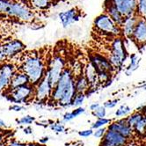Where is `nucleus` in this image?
<instances>
[{
	"mask_svg": "<svg viewBox=\"0 0 146 146\" xmlns=\"http://www.w3.org/2000/svg\"><path fill=\"white\" fill-rule=\"evenodd\" d=\"M20 62L18 68L27 75L31 85L35 86L46 76L47 61L39 52H28L20 57Z\"/></svg>",
	"mask_w": 146,
	"mask_h": 146,
	"instance_id": "nucleus-1",
	"label": "nucleus"
},
{
	"mask_svg": "<svg viewBox=\"0 0 146 146\" xmlns=\"http://www.w3.org/2000/svg\"><path fill=\"white\" fill-rule=\"evenodd\" d=\"M128 56L129 53L125 46V39L122 36L113 38L110 42L109 55L108 56V58L115 70L123 67Z\"/></svg>",
	"mask_w": 146,
	"mask_h": 146,
	"instance_id": "nucleus-2",
	"label": "nucleus"
},
{
	"mask_svg": "<svg viewBox=\"0 0 146 146\" xmlns=\"http://www.w3.org/2000/svg\"><path fill=\"white\" fill-rule=\"evenodd\" d=\"M93 28L98 34L111 37L112 39L114 37L122 36L121 27L114 22L105 12L95 18L93 21Z\"/></svg>",
	"mask_w": 146,
	"mask_h": 146,
	"instance_id": "nucleus-3",
	"label": "nucleus"
},
{
	"mask_svg": "<svg viewBox=\"0 0 146 146\" xmlns=\"http://www.w3.org/2000/svg\"><path fill=\"white\" fill-rule=\"evenodd\" d=\"M75 75L73 73L70 67H66L64 72L62 73V75L57 82V84L53 88L51 93V97L49 100V102L57 104V102L61 100L62 95L64 94V92L72 86L75 85Z\"/></svg>",
	"mask_w": 146,
	"mask_h": 146,
	"instance_id": "nucleus-4",
	"label": "nucleus"
},
{
	"mask_svg": "<svg viewBox=\"0 0 146 146\" xmlns=\"http://www.w3.org/2000/svg\"><path fill=\"white\" fill-rule=\"evenodd\" d=\"M66 67V60L61 54H55L48 59L46 76L53 88L57 84L62 73Z\"/></svg>",
	"mask_w": 146,
	"mask_h": 146,
	"instance_id": "nucleus-5",
	"label": "nucleus"
},
{
	"mask_svg": "<svg viewBox=\"0 0 146 146\" xmlns=\"http://www.w3.org/2000/svg\"><path fill=\"white\" fill-rule=\"evenodd\" d=\"M6 14L10 17L21 20L24 22H33L35 19L33 10L28 5L19 2L13 1Z\"/></svg>",
	"mask_w": 146,
	"mask_h": 146,
	"instance_id": "nucleus-6",
	"label": "nucleus"
},
{
	"mask_svg": "<svg viewBox=\"0 0 146 146\" xmlns=\"http://www.w3.org/2000/svg\"><path fill=\"white\" fill-rule=\"evenodd\" d=\"M35 86L28 84L6 93L9 99L14 103H30L35 101Z\"/></svg>",
	"mask_w": 146,
	"mask_h": 146,
	"instance_id": "nucleus-7",
	"label": "nucleus"
},
{
	"mask_svg": "<svg viewBox=\"0 0 146 146\" xmlns=\"http://www.w3.org/2000/svg\"><path fill=\"white\" fill-rule=\"evenodd\" d=\"M19 68L10 62H3L0 64V92H6L12 78Z\"/></svg>",
	"mask_w": 146,
	"mask_h": 146,
	"instance_id": "nucleus-8",
	"label": "nucleus"
},
{
	"mask_svg": "<svg viewBox=\"0 0 146 146\" xmlns=\"http://www.w3.org/2000/svg\"><path fill=\"white\" fill-rule=\"evenodd\" d=\"M52 91H53V87H52L48 77L45 76L44 78L35 86V102L45 103L49 101Z\"/></svg>",
	"mask_w": 146,
	"mask_h": 146,
	"instance_id": "nucleus-9",
	"label": "nucleus"
},
{
	"mask_svg": "<svg viewBox=\"0 0 146 146\" xmlns=\"http://www.w3.org/2000/svg\"><path fill=\"white\" fill-rule=\"evenodd\" d=\"M108 129L113 130L119 133L129 141L133 140V138L135 137L133 129L128 124L126 118H121L112 121L108 126Z\"/></svg>",
	"mask_w": 146,
	"mask_h": 146,
	"instance_id": "nucleus-10",
	"label": "nucleus"
},
{
	"mask_svg": "<svg viewBox=\"0 0 146 146\" xmlns=\"http://www.w3.org/2000/svg\"><path fill=\"white\" fill-rule=\"evenodd\" d=\"M124 18L137 14L138 0H111Z\"/></svg>",
	"mask_w": 146,
	"mask_h": 146,
	"instance_id": "nucleus-11",
	"label": "nucleus"
},
{
	"mask_svg": "<svg viewBox=\"0 0 146 146\" xmlns=\"http://www.w3.org/2000/svg\"><path fill=\"white\" fill-rule=\"evenodd\" d=\"M129 140L122 137L119 133L107 129V132L101 139L99 146H126Z\"/></svg>",
	"mask_w": 146,
	"mask_h": 146,
	"instance_id": "nucleus-12",
	"label": "nucleus"
},
{
	"mask_svg": "<svg viewBox=\"0 0 146 146\" xmlns=\"http://www.w3.org/2000/svg\"><path fill=\"white\" fill-rule=\"evenodd\" d=\"M89 62L95 67L97 71L105 70V71H109L111 73H113L114 71H116L115 69L112 66L108 56H104V55H101L99 53L91 54L89 56Z\"/></svg>",
	"mask_w": 146,
	"mask_h": 146,
	"instance_id": "nucleus-13",
	"label": "nucleus"
},
{
	"mask_svg": "<svg viewBox=\"0 0 146 146\" xmlns=\"http://www.w3.org/2000/svg\"><path fill=\"white\" fill-rule=\"evenodd\" d=\"M4 54L6 58H13L25 50L26 46L21 40L13 39L2 44Z\"/></svg>",
	"mask_w": 146,
	"mask_h": 146,
	"instance_id": "nucleus-14",
	"label": "nucleus"
},
{
	"mask_svg": "<svg viewBox=\"0 0 146 146\" xmlns=\"http://www.w3.org/2000/svg\"><path fill=\"white\" fill-rule=\"evenodd\" d=\"M80 18H81V12L77 7L68 9L66 11L61 12L58 13V19L62 26L64 28H67L70 27L72 24H74L75 22H78L80 19Z\"/></svg>",
	"mask_w": 146,
	"mask_h": 146,
	"instance_id": "nucleus-15",
	"label": "nucleus"
},
{
	"mask_svg": "<svg viewBox=\"0 0 146 146\" xmlns=\"http://www.w3.org/2000/svg\"><path fill=\"white\" fill-rule=\"evenodd\" d=\"M132 40L138 48L146 47V19L139 17Z\"/></svg>",
	"mask_w": 146,
	"mask_h": 146,
	"instance_id": "nucleus-16",
	"label": "nucleus"
},
{
	"mask_svg": "<svg viewBox=\"0 0 146 146\" xmlns=\"http://www.w3.org/2000/svg\"><path fill=\"white\" fill-rule=\"evenodd\" d=\"M139 19V16L137 14L124 18V21L122 25L121 26V32H122V37L127 40H132L133 35L135 32V28L137 26V20Z\"/></svg>",
	"mask_w": 146,
	"mask_h": 146,
	"instance_id": "nucleus-17",
	"label": "nucleus"
},
{
	"mask_svg": "<svg viewBox=\"0 0 146 146\" xmlns=\"http://www.w3.org/2000/svg\"><path fill=\"white\" fill-rule=\"evenodd\" d=\"M83 73H84L85 77L89 82L90 88L98 90L100 86V83L98 79V71L90 62H88L84 66V71H83Z\"/></svg>",
	"mask_w": 146,
	"mask_h": 146,
	"instance_id": "nucleus-18",
	"label": "nucleus"
},
{
	"mask_svg": "<svg viewBox=\"0 0 146 146\" xmlns=\"http://www.w3.org/2000/svg\"><path fill=\"white\" fill-rule=\"evenodd\" d=\"M104 9L105 13L115 22L118 26H121L124 21V17L121 15V13L118 11V9L113 5L111 0H106L104 4Z\"/></svg>",
	"mask_w": 146,
	"mask_h": 146,
	"instance_id": "nucleus-19",
	"label": "nucleus"
},
{
	"mask_svg": "<svg viewBox=\"0 0 146 146\" xmlns=\"http://www.w3.org/2000/svg\"><path fill=\"white\" fill-rule=\"evenodd\" d=\"M28 84H30V81H29L27 75L26 74V73H24L22 70L18 69L17 71L15 72V74L13 75V78H12L11 84H10L9 89L7 90L6 92H10V91H13L18 87L28 85Z\"/></svg>",
	"mask_w": 146,
	"mask_h": 146,
	"instance_id": "nucleus-20",
	"label": "nucleus"
},
{
	"mask_svg": "<svg viewBox=\"0 0 146 146\" xmlns=\"http://www.w3.org/2000/svg\"><path fill=\"white\" fill-rule=\"evenodd\" d=\"M75 88L77 93H84V94H86L90 89L89 82L85 77L84 73L75 77Z\"/></svg>",
	"mask_w": 146,
	"mask_h": 146,
	"instance_id": "nucleus-21",
	"label": "nucleus"
},
{
	"mask_svg": "<svg viewBox=\"0 0 146 146\" xmlns=\"http://www.w3.org/2000/svg\"><path fill=\"white\" fill-rule=\"evenodd\" d=\"M129 65L127 66L126 69H125V74H126L127 76L131 75L134 71H135L139 68V66H140V61H141L140 56L137 53L130 54L129 56Z\"/></svg>",
	"mask_w": 146,
	"mask_h": 146,
	"instance_id": "nucleus-22",
	"label": "nucleus"
},
{
	"mask_svg": "<svg viewBox=\"0 0 146 146\" xmlns=\"http://www.w3.org/2000/svg\"><path fill=\"white\" fill-rule=\"evenodd\" d=\"M29 3L34 9L39 11H46L52 5V0H29Z\"/></svg>",
	"mask_w": 146,
	"mask_h": 146,
	"instance_id": "nucleus-23",
	"label": "nucleus"
},
{
	"mask_svg": "<svg viewBox=\"0 0 146 146\" xmlns=\"http://www.w3.org/2000/svg\"><path fill=\"white\" fill-rule=\"evenodd\" d=\"M112 78H113V73L109 71H105V70L98 71V79H99L100 86H108L113 82Z\"/></svg>",
	"mask_w": 146,
	"mask_h": 146,
	"instance_id": "nucleus-24",
	"label": "nucleus"
},
{
	"mask_svg": "<svg viewBox=\"0 0 146 146\" xmlns=\"http://www.w3.org/2000/svg\"><path fill=\"white\" fill-rule=\"evenodd\" d=\"M144 115L143 113L140 111H135L132 113H130L128 117H126L127 122L129 126L133 129L135 125H137L138 122H140L143 119Z\"/></svg>",
	"mask_w": 146,
	"mask_h": 146,
	"instance_id": "nucleus-25",
	"label": "nucleus"
},
{
	"mask_svg": "<svg viewBox=\"0 0 146 146\" xmlns=\"http://www.w3.org/2000/svg\"><path fill=\"white\" fill-rule=\"evenodd\" d=\"M131 111H132V108L129 106L126 105V104H124V105H121L115 110V112H114V115H115V117H117L118 119L126 118L131 113Z\"/></svg>",
	"mask_w": 146,
	"mask_h": 146,
	"instance_id": "nucleus-26",
	"label": "nucleus"
},
{
	"mask_svg": "<svg viewBox=\"0 0 146 146\" xmlns=\"http://www.w3.org/2000/svg\"><path fill=\"white\" fill-rule=\"evenodd\" d=\"M112 122V120L109 118H100V119H96V121L92 123L91 129H92L93 130L100 129V128H106V126H108V125Z\"/></svg>",
	"mask_w": 146,
	"mask_h": 146,
	"instance_id": "nucleus-27",
	"label": "nucleus"
},
{
	"mask_svg": "<svg viewBox=\"0 0 146 146\" xmlns=\"http://www.w3.org/2000/svg\"><path fill=\"white\" fill-rule=\"evenodd\" d=\"M135 135L137 137H145L146 135V123L143 119L133 128Z\"/></svg>",
	"mask_w": 146,
	"mask_h": 146,
	"instance_id": "nucleus-28",
	"label": "nucleus"
},
{
	"mask_svg": "<svg viewBox=\"0 0 146 146\" xmlns=\"http://www.w3.org/2000/svg\"><path fill=\"white\" fill-rule=\"evenodd\" d=\"M49 128L53 130L56 134H62L64 133L66 131V128L64 123H62V121H54L51 122L49 125Z\"/></svg>",
	"mask_w": 146,
	"mask_h": 146,
	"instance_id": "nucleus-29",
	"label": "nucleus"
},
{
	"mask_svg": "<svg viewBox=\"0 0 146 146\" xmlns=\"http://www.w3.org/2000/svg\"><path fill=\"white\" fill-rule=\"evenodd\" d=\"M86 98H87L86 95L84 94V93H77L74 97V99H73L72 107L75 108L82 107Z\"/></svg>",
	"mask_w": 146,
	"mask_h": 146,
	"instance_id": "nucleus-30",
	"label": "nucleus"
},
{
	"mask_svg": "<svg viewBox=\"0 0 146 146\" xmlns=\"http://www.w3.org/2000/svg\"><path fill=\"white\" fill-rule=\"evenodd\" d=\"M137 15L140 18L146 19V0H138Z\"/></svg>",
	"mask_w": 146,
	"mask_h": 146,
	"instance_id": "nucleus-31",
	"label": "nucleus"
},
{
	"mask_svg": "<svg viewBox=\"0 0 146 146\" xmlns=\"http://www.w3.org/2000/svg\"><path fill=\"white\" fill-rule=\"evenodd\" d=\"M92 114L93 115V117H95L96 119L105 118L107 117V108L104 106H100L95 111L92 112Z\"/></svg>",
	"mask_w": 146,
	"mask_h": 146,
	"instance_id": "nucleus-32",
	"label": "nucleus"
},
{
	"mask_svg": "<svg viewBox=\"0 0 146 146\" xmlns=\"http://www.w3.org/2000/svg\"><path fill=\"white\" fill-rule=\"evenodd\" d=\"M120 102V99L119 98H116V99H113V100H108L107 101L104 102L103 106L105 107L107 109H112V108H115Z\"/></svg>",
	"mask_w": 146,
	"mask_h": 146,
	"instance_id": "nucleus-33",
	"label": "nucleus"
},
{
	"mask_svg": "<svg viewBox=\"0 0 146 146\" xmlns=\"http://www.w3.org/2000/svg\"><path fill=\"white\" fill-rule=\"evenodd\" d=\"M12 2L11 0H0V13L6 14Z\"/></svg>",
	"mask_w": 146,
	"mask_h": 146,
	"instance_id": "nucleus-34",
	"label": "nucleus"
},
{
	"mask_svg": "<svg viewBox=\"0 0 146 146\" xmlns=\"http://www.w3.org/2000/svg\"><path fill=\"white\" fill-rule=\"evenodd\" d=\"M34 121H35V118L31 115H26V116L22 117L21 119L17 120V122L20 125H30Z\"/></svg>",
	"mask_w": 146,
	"mask_h": 146,
	"instance_id": "nucleus-35",
	"label": "nucleus"
},
{
	"mask_svg": "<svg viewBox=\"0 0 146 146\" xmlns=\"http://www.w3.org/2000/svg\"><path fill=\"white\" fill-rule=\"evenodd\" d=\"M107 129H108V128H100V129H94L93 130V137L95 138L102 139L107 132Z\"/></svg>",
	"mask_w": 146,
	"mask_h": 146,
	"instance_id": "nucleus-36",
	"label": "nucleus"
},
{
	"mask_svg": "<svg viewBox=\"0 0 146 146\" xmlns=\"http://www.w3.org/2000/svg\"><path fill=\"white\" fill-rule=\"evenodd\" d=\"M74 119H75L74 114L72 113V111H70V112H66V113H64L61 121L62 123H68V122L71 121L72 120H74Z\"/></svg>",
	"mask_w": 146,
	"mask_h": 146,
	"instance_id": "nucleus-37",
	"label": "nucleus"
},
{
	"mask_svg": "<svg viewBox=\"0 0 146 146\" xmlns=\"http://www.w3.org/2000/svg\"><path fill=\"white\" fill-rule=\"evenodd\" d=\"M78 135L82 138H87L90 137L91 135H93V129H86L78 131Z\"/></svg>",
	"mask_w": 146,
	"mask_h": 146,
	"instance_id": "nucleus-38",
	"label": "nucleus"
},
{
	"mask_svg": "<svg viewBox=\"0 0 146 146\" xmlns=\"http://www.w3.org/2000/svg\"><path fill=\"white\" fill-rule=\"evenodd\" d=\"M86 110L85 108H83V107H80V108H74V110H72V113L74 114V116L75 118L82 115V114H84L86 113Z\"/></svg>",
	"mask_w": 146,
	"mask_h": 146,
	"instance_id": "nucleus-39",
	"label": "nucleus"
},
{
	"mask_svg": "<svg viewBox=\"0 0 146 146\" xmlns=\"http://www.w3.org/2000/svg\"><path fill=\"white\" fill-rule=\"evenodd\" d=\"M11 110H13V111H16V112H19V111H22L25 109V107L21 106V105H18V104H15V105L12 106L10 108Z\"/></svg>",
	"mask_w": 146,
	"mask_h": 146,
	"instance_id": "nucleus-40",
	"label": "nucleus"
},
{
	"mask_svg": "<svg viewBox=\"0 0 146 146\" xmlns=\"http://www.w3.org/2000/svg\"><path fill=\"white\" fill-rule=\"evenodd\" d=\"M101 105L99 103V102H92L91 105L89 106V109L91 110V112H93V111H95L98 108H100Z\"/></svg>",
	"mask_w": 146,
	"mask_h": 146,
	"instance_id": "nucleus-41",
	"label": "nucleus"
},
{
	"mask_svg": "<svg viewBox=\"0 0 146 146\" xmlns=\"http://www.w3.org/2000/svg\"><path fill=\"white\" fill-rule=\"evenodd\" d=\"M65 146H84V143L82 141H74L66 143Z\"/></svg>",
	"mask_w": 146,
	"mask_h": 146,
	"instance_id": "nucleus-42",
	"label": "nucleus"
},
{
	"mask_svg": "<svg viewBox=\"0 0 146 146\" xmlns=\"http://www.w3.org/2000/svg\"><path fill=\"white\" fill-rule=\"evenodd\" d=\"M6 59L5 54H4V51H3V48H2V44L0 43V62H5V60Z\"/></svg>",
	"mask_w": 146,
	"mask_h": 146,
	"instance_id": "nucleus-43",
	"label": "nucleus"
},
{
	"mask_svg": "<svg viewBox=\"0 0 146 146\" xmlns=\"http://www.w3.org/2000/svg\"><path fill=\"white\" fill-rule=\"evenodd\" d=\"M137 111H140L143 113V115H146V104L144 105H142L140 107L137 108Z\"/></svg>",
	"mask_w": 146,
	"mask_h": 146,
	"instance_id": "nucleus-44",
	"label": "nucleus"
},
{
	"mask_svg": "<svg viewBox=\"0 0 146 146\" xmlns=\"http://www.w3.org/2000/svg\"><path fill=\"white\" fill-rule=\"evenodd\" d=\"M7 146H27V144L25 143H19V142H12L11 143H9Z\"/></svg>",
	"mask_w": 146,
	"mask_h": 146,
	"instance_id": "nucleus-45",
	"label": "nucleus"
},
{
	"mask_svg": "<svg viewBox=\"0 0 146 146\" xmlns=\"http://www.w3.org/2000/svg\"><path fill=\"white\" fill-rule=\"evenodd\" d=\"M50 123L48 121H39V122H37V125H39V126H43V127L46 128V127L49 126Z\"/></svg>",
	"mask_w": 146,
	"mask_h": 146,
	"instance_id": "nucleus-46",
	"label": "nucleus"
},
{
	"mask_svg": "<svg viewBox=\"0 0 146 146\" xmlns=\"http://www.w3.org/2000/svg\"><path fill=\"white\" fill-rule=\"evenodd\" d=\"M24 133L25 134H27V135H30V134H32L33 133V129H32V128L31 127H29V126H27V127H26V128H24Z\"/></svg>",
	"mask_w": 146,
	"mask_h": 146,
	"instance_id": "nucleus-47",
	"label": "nucleus"
},
{
	"mask_svg": "<svg viewBox=\"0 0 146 146\" xmlns=\"http://www.w3.org/2000/svg\"><path fill=\"white\" fill-rule=\"evenodd\" d=\"M48 140H49V137H43L40 139V143L45 144V143H47V142H48Z\"/></svg>",
	"mask_w": 146,
	"mask_h": 146,
	"instance_id": "nucleus-48",
	"label": "nucleus"
},
{
	"mask_svg": "<svg viewBox=\"0 0 146 146\" xmlns=\"http://www.w3.org/2000/svg\"><path fill=\"white\" fill-rule=\"evenodd\" d=\"M126 146H139V145H138L137 143H135L134 140H131V141L129 142V143H128Z\"/></svg>",
	"mask_w": 146,
	"mask_h": 146,
	"instance_id": "nucleus-49",
	"label": "nucleus"
},
{
	"mask_svg": "<svg viewBox=\"0 0 146 146\" xmlns=\"http://www.w3.org/2000/svg\"><path fill=\"white\" fill-rule=\"evenodd\" d=\"M27 146H45L44 144L41 143H27Z\"/></svg>",
	"mask_w": 146,
	"mask_h": 146,
	"instance_id": "nucleus-50",
	"label": "nucleus"
},
{
	"mask_svg": "<svg viewBox=\"0 0 146 146\" xmlns=\"http://www.w3.org/2000/svg\"><path fill=\"white\" fill-rule=\"evenodd\" d=\"M7 126H6V123L3 121V120H1L0 119V129H2V128H6Z\"/></svg>",
	"mask_w": 146,
	"mask_h": 146,
	"instance_id": "nucleus-51",
	"label": "nucleus"
},
{
	"mask_svg": "<svg viewBox=\"0 0 146 146\" xmlns=\"http://www.w3.org/2000/svg\"><path fill=\"white\" fill-rule=\"evenodd\" d=\"M140 87H141L142 89H143V90L146 91V81H144V82L142 83V84L140 85Z\"/></svg>",
	"mask_w": 146,
	"mask_h": 146,
	"instance_id": "nucleus-52",
	"label": "nucleus"
},
{
	"mask_svg": "<svg viewBox=\"0 0 146 146\" xmlns=\"http://www.w3.org/2000/svg\"><path fill=\"white\" fill-rule=\"evenodd\" d=\"M0 134H4V130L2 129H0Z\"/></svg>",
	"mask_w": 146,
	"mask_h": 146,
	"instance_id": "nucleus-53",
	"label": "nucleus"
},
{
	"mask_svg": "<svg viewBox=\"0 0 146 146\" xmlns=\"http://www.w3.org/2000/svg\"><path fill=\"white\" fill-rule=\"evenodd\" d=\"M143 120H144V121H145V123H146V115H144V117H143Z\"/></svg>",
	"mask_w": 146,
	"mask_h": 146,
	"instance_id": "nucleus-54",
	"label": "nucleus"
},
{
	"mask_svg": "<svg viewBox=\"0 0 146 146\" xmlns=\"http://www.w3.org/2000/svg\"><path fill=\"white\" fill-rule=\"evenodd\" d=\"M52 1H53V2H54V1H58V0H52Z\"/></svg>",
	"mask_w": 146,
	"mask_h": 146,
	"instance_id": "nucleus-55",
	"label": "nucleus"
},
{
	"mask_svg": "<svg viewBox=\"0 0 146 146\" xmlns=\"http://www.w3.org/2000/svg\"><path fill=\"white\" fill-rule=\"evenodd\" d=\"M0 64H1V62H0Z\"/></svg>",
	"mask_w": 146,
	"mask_h": 146,
	"instance_id": "nucleus-56",
	"label": "nucleus"
}]
</instances>
